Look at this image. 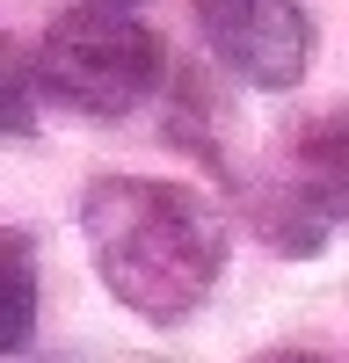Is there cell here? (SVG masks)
<instances>
[{
  "label": "cell",
  "mask_w": 349,
  "mask_h": 363,
  "mask_svg": "<svg viewBox=\"0 0 349 363\" xmlns=\"http://www.w3.org/2000/svg\"><path fill=\"white\" fill-rule=\"evenodd\" d=\"M37 80L44 95H58L80 116H131L160 80V37L109 0H87V8H66L44 29Z\"/></svg>",
  "instance_id": "obj_2"
},
{
  "label": "cell",
  "mask_w": 349,
  "mask_h": 363,
  "mask_svg": "<svg viewBox=\"0 0 349 363\" xmlns=\"http://www.w3.org/2000/svg\"><path fill=\"white\" fill-rule=\"evenodd\" d=\"M80 240L116 306H131L138 320H160V327L189 320L226 269L218 211L196 189L153 182V174H102L80 196Z\"/></svg>",
  "instance_id": "obj_1"
},
{
  "label": "cell",
  "mask_w": 349,
  "mask_h": 363,
  "mask_svg": "<svg viewBox=\"0 0 349 363\" xmlns=\"http://www.w3.org/2000/svg\"><path fill=\"white\" fill-rule=\"evenodd\" d=\"M29 131V95H22V58H8V138Z\"/></svg>",
  "instance_id": "obj_6"
},
{
  "label": "cell",
  "mask_w": 349,
  "mask_h": 363,
  "mask_svg": "<svg viewBox=\"0 0 349 363\" xmlns=\"http://www.w3.org/2000/svg\"><path fill=\"white\" fill-rule=\"evenodd\" d=\"M306 167H313V182H320V196L349 211V109L328 116V124L306 138Z\"/></svg>",
  "instance_id": "obj_5"
},
{
  "label": "cell",
  "mask_w": 349,
  "mask_h": 363,
  "mask_svg": "<svg viewBox=\"0 0 349 363\" xmlns=\"http://www.w3.org/2000/svg\"><path fill=\"white\" fill-rule=\"evenodd\" d=\"M196 29H204V51L262 95L299 87L313 58V29L299 0H196Z\"/></svg>",
  "instance_id": "obj_3"
},
{
  "label": "cell",
  "mask_w": 349,
  "mask_h": 363,
  "mask_svg": "<svg viewBox=\"0 0 349 363\" xmlns=\"http://www.w3.org/2000/svg\"><path fill=\"white\" fill-rule=\"evenodd\" d=\"M109 8H131V0H109Z\"/></svg>",
  "instance_id": "obj_8"
},
{
  "label": "cell",
  "mask_w": 349,
  "mask_h": 363,
  "mask_svg": "<svg viewBox=\"0 0 349 363\" xmlns=\"http://www.w3.org/2000/svg\"><path fill=\"white\" fill-rule=\"evenodd\" d=\"M29 335H37V262H29V240L8 233L0 240V342H8V356H22Z\"/></svg>",
  "instance_id": "obj_4"
},
{
  "label": "cell",
  "mask_w": 349,
  "mask_h": 363,
  "mask_svg": "<svg viewBox=\"0 0 349 363\" xmlns=\"http://www.w3.org/2000/svg\"><path fill=\"white\" fill-rule=\"evenodd\" d=\"M255 363H320L313 349H270V356H255Z\"/></svg>",
  "instance_id": "obj_7"
}]
</instances>
